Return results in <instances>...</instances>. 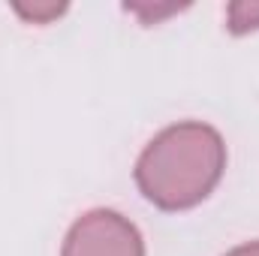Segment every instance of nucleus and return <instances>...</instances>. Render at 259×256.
Returning <instances> with one entry per match:
<instances>
[{
  "label": "nucleus",
  "mask_w": 259,
  "mask_h": 256,
  "mask_svg": "<svg viewBox=\"0 0 259 256\" xmlns=\"http://www.w3.org/2000/svg\"><path fill=\"white\" fill-rule=\"evenodd\" d=\"M226 169V142L202 121L157 133L136 160V184L160 211H187L205 202Z\"/></svg>",
  "instance_id": "nucleus-1"
},
{
  "label": "nucleus",
  "mask_w": 259,
  "mask_h": 256,
  "mask_svg": "<svg viewBox=\"0 0 259 256\" xmlns=\"http://www.w3.org/2000/svg\"><path fill=\"white\" fill-rule=\"evenodd\" d=\"M61 256H145V241L124 214L94 208L69 226Z\"/></svg>",
  "instance_id": "nucleus-2"
},
{
  "label": "nucleus",
  "mask_w": 259,
  "mask_h": 256,
  "mask_svg": "<svg viewBox=\"0 0 259 256\" xmlns=\"http://www.w3.org/2000/svg\"><path fill=\"white\" fill-rule=\"evenodd\" d=\"M226 27L235 36L259 30V0H235L226 9Z\"/></svg>",
  "instance_id": "nucleus-3"
},
{
  "label": "nucleus",
  "mask_w": 259,
  "mask_h": 256,
  "mask_svg": "<svg viewBox=\"0 0 259 256\" xmlns=\"http://www.w3.org/2000/svg\"><path fill=\"white\" fill-rule=\"evenodd\" d=\"M15 12L30 21V24H49L55 18H61L66 12V3H55V0H33V3H15Z\"/></svg>",
  "instance_id": "nucleus-4"
},
{
  "label": "nucleus",
  "mask_w": 259,
  "mask_h": 256,
  "mask_svg": "<svg viewBox=\"0 0 259 256\" xmlns=\"http://www.w3.org/2000/svg\"><path fill=\"white\" fill-rule=\"evenodd\" d=\"M190 3H148V0H142V3H124L127 12L142 18V24H160L163 18H169V15H175V12H181Z\"/></svg>",
  "instance_id": "nucleus-5"
},
{
  "label": "nucleus",
  "mask_w": 259,
  "mask_h": 256,
  "mask_svg": "<svg viewBox=\"0 0 259 256\" xmlns=\"http://www.w3.org/2000/svg\"><path fill=\"white\" fill-rule=\"evenodd\" d=\"M226 256H259V241H247V244H238L235 250H229Z\"/></svg>",
  "instance_id": "nucleus-6"
}]
</instances>
